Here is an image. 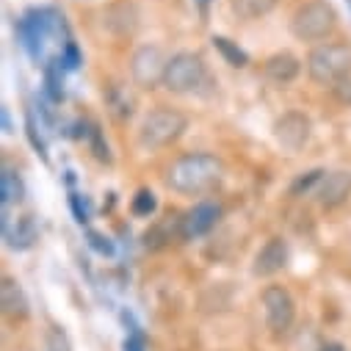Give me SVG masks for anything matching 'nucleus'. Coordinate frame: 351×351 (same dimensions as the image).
<instances>
[{
    "label": "nucleus",
    "instance_id": "obj_15",
    "mask_svg": "<svg viewBox=\"0 0 351 351\" xmlns=\"http://www.w3.org/2000/svg\"><path fill=\"white\" fill-rule=\"evenodd\" d=\"M263 72H266V77H269L271 83L285 86V83H291V80L299 77L302 64H299V58L291 56V53H277V56H271L266 64H263Z\"/></svg>",
    "mask_w": 351,
    "mask_h": 351
},
{
    "label": "nucleus",
    "instance_id": "obj_5",
    "mask_svg": "<svg viewBox=\"0 0 351 351\" xmlns=\"http://www.w3.org/2000/svg\"><path fill=\"white\" fill-rule=\"evenodd\" d=\"M205 80V61L199 53H178L171 56L166 64V75H163V86L174 95H186L194 92L197 86Z\"/></svg>",
    "mask_w": 351,
    "mask_h": 351
},
{
    "label": "nucleus",
    "instance_id": "obj_7",
    "mask_svg": "<svg viewBox=\"0 0 351 351\" xmlns=\"http://www.w3.org/2000/svg\"><path fill=\"white\" fill-rule=\"evenodd\" d=\"M263 307H266V324H269V329L274 335L291 329L296 307H293V299H291V293L285 288L269 285L266 291H263Z\"/></svg>",
    "mask_w": 351,
    "mask_h": 351
},
{
    "label": "nucleus",
    "instance_id": "obj_27",
    "mask_svg": "<svg viewBox=\"0 0 351 351\" xmlns=\"http://www.w3.org/2000/svg\"><path fill=\"white\" fill-rule=\"evenodd\" d=\"M3 130L12 133V119H9V111H6V108H3Z\"/></svg>",
    "mask_w": 351,
    "mask_h": 351
},
{
    "label": "nucleus",
    "instance_id": "obj_28",
    "mask_svg": "<svg viewBox=\"0 0 351 351\" xmlns=\"http://www.w3.org/2000/svg\"><path fill=\"white\" fill-rule=\"evenodd\" d=\"M208 3H210V0H199V9H202V14L208 12Z\"/></svg>",
    "mask_w": 351,
    "mask_h": 351
},
{
    "label": "nucleus",
    "instance_id": "obj_6",
    "mask_svg": "<svg viewBox=\"0 0 351 351\" xmlns=\"http://www.w3.org/2000/svg\"><path fill=\"white\" fill-rule=\"evenodd\" d=\"M166 64H169V58L163 56L160 47L144 45V47H138V50L133 53V58H130V75H133L136 86H141V89H155L158 83H163Z\"/></svg>",
    "mask_w": 351,
    "mask_h": 351
},
{
    "label": "nucleus",
    "instance_id": "obj_16",
    "mask_svg": "<svg viewBox=\"0 0 351 351\" xmlns=\"http://www.w3.org/2000/svg\"><path fill=\"white\" fill-rule=\"evenodd\" d=\"M0 304H3V313L14 321L28 315V299H25L23 288L9 277L3 280V285H0Z\"/></svg>",
    "mask_w": 351,
    "mask_h": 351
},
{
    "label": "nucleus",
    "instance_id": "obj_25",
    "mask_svg": "<svg viewBox=\"0 0 351 351\" xmlns=\"http://www.w3.org/2000/svg\"><path fill=\"white\" fill-rule=\"evenodd\" d=\"M125 351H144V343H141L138 332H133V335L125 340Z\"/></svg>",
    "mask_w": 351,
    "mask_h": 351
},
{
    "label": "nucleus",
    "instance_id": "obj_12",
    "mask_svg": "<svg viewBox=\"0 0 351 351\" xmlns=\"http://www.w3.org/2000/svg\"><path fill=\"white\" fill-rule=\"evenodd\" d=\"M221 219V205L216 202H199L194 205L186 216H183V232L186 238H199V235H208Z\"/></svg>",
    "mask_w": 351,
    "mask_h": 351
},
{
    "label": "nucleus",
    "instance_id": "obj_23",
    "mask_svg": "<svg viewBox=\"0 0 351 351\" xmlns=\"http://www.w3.org/2000/svg\"><path fill=\"white\" fill-rule=\"evenodd\" d=\"M332 92H335V97H337L343 106H351V72H348L346 77H340V80L332 86Z\"/></svg>",
    "mask_w": 351,
    "mask_h": 351
},
{
    "label": "nucleus",
    "instance_id": "obj_17",
    "mask_svg": "<svg viewBox=\"0 0 351 351\" xmlns=\"http://www.w3.org/2000/svg\"><path fill=\"white\" fill-rule=\"evenodd\" d=\"M277 0H230V9L238 20H260L274 12Z\"/></svg>",
    "mask_w": 351,
    "mask_h": 351
},
{
    "label": "nucleus",
    "instance_id": "obj_1",
    "mask_svg": "<svg viewBox=\"0 0 351 351\" xmlns=\"http://www.w3.org/2000/svg\"><path fill=\"white\" fill-rule=\"evenodd\" d=\"M224 174V163L210 152H194L178 158L166 171V186L178 194H202L213 189Z\"/></svg>",
    "mask_w": 351,
    "mask_h": 351
},
{
    "label": "nucleus",
    "instance_id": "obj_21",
    "mask_svg": "<svg viewBox=\"0 0 351 351\" xmlns=\"http://www.w3.org/2000/svg\"><path fill=\"white\" fill-rule=\"evenodd\" d=\"M155 208H158V199H155L152 191H138L136 194V199H133V213L136 216H149V213H155Z\"/></svg>",
    "mask_w": 351,
    "mask_h": 351
},
{
    "label": "nucleus",
    "instance_id": "obj_22",
    "mask_svg": "<svg viewBox=\"0 0 351 351\" xmlns=\"http://www.w3.org/2000/svg\"><path fill=\"white\" fill-rule=\"evenodd\" d=\"M47 351H72L66 335L61 329H56V326L47 332Z\"/></svg>",
    "mask_w": 351,
    "mask_h": 351
},
{
    "label": "nucleus",
    "instance_id": "obj_9",
    "mask_svg": "<svg viewBox=\"0 0 351 351\" xmlns=\"http://www.w3.org/2000/svg\"><path fill=\"white\" fill-rule=\"evenodd\" d=\"M3 238H6L9 249H17V252L31 249V246H34V241L39 238V230H36L34 216H31V213H25V216L12 219L9 208L3 205Z\"/></svg>",
    "mask_w": 351,
    "mask_h": 351
},
{
    "label": "nucleus",
    "instance_id": "obj_4",
    "mask_svg": "<svg viewBox=\"0 0 351 351\" xmlns=\"http://www.w3.org/2000/svg\"><path fill=\"white\" fill-rule=\"evenodd\" d=\"M337 25V14L326 0H310L299 6L291 17V34L302 42H318L326 39Z\"/></svg>",
    "mask_w": 351,
    "mask_h": 351
},
{
    "label": "nucleus",
    "instance_id": "obj_26",
    "mask_svg": "<svg viewBox=\"0 0 351 351\" xmlns=\"http://www.w3.org/2000/svg\"><path fill=\"white\" fill-rule=\"evenodd\" d=\"M318 351H343V346L340 343H324Z\"/></svg>",
    "mask_w": 351,
    "mask_h": 351
},
{
    "label": "nucleus",
    "instance_id": "obj_14",
    "mask_svg": "<svg viewBox=\"0 0 351 351\" xmlns=\"http://www.w3.org/2000/svg\"><path fill=\"white\" fill-rule=\"evenodd\" d=\"M348 194H351V171H329L318 189V202H321V208L332 210V208L343 205L348 199Z\"/></svg>",
    "mask_w": 351,
    "mask_h": 351
},
{
    "label": "nucleus",
    "instance_id": "obj_24",
    "mask_svg": "<svg viewBox=\"0 0 351 351\" xmlns=\"http://www.w3.org/2000/svg\"><path fill=\"white\" fill-rule=\"evenodd\" d=\"M89 243H92V249H97L100 254H114V243H111L106 235H100V232H89Z\"/></svg>",
    "mask_w": 351,
    "mask_h": 351
},
{
    "label": "nucleus",
    "instance_id": "obj_18",
    "mask_svg": "<svg viewBox=\"0 0 351 351\" xmlns=\"http://www.w3.org/2000/svg\"><path fill=\"white\" fill-rule=\"evenodd\" d=\"M23 194H25V189H23V180H20V171L12 169V166H3V171H0V197H3V205L20 202Z\"/></svg>",
    "mask_w": 351,
    "mask_h": 351
},
{
    "label": "nucleus",
    "instance_id": "obj_11",
    "mask_svg": "<svg viewBox=\"0 0 351 351\" xmlns=\"http://www.w3.org/2000/svg\"><path fill=\"white\" fill-rule=\"evenodd\" d=\"M288 266V243L282 238H269L254 257V277H274Z\"/></svg>",
    "mask_w": 351,
    "mask_h": 351
},
{
    "label": "nucleus",
    "instance_id": "obj_13",
    "mask_svg": "<svg viewBox=\"0 0 351 351\" xmlns=\"http://www.w3.org/2000/svg\"><path fill=\"white\" fill-rule=\"evenodd\" d=\"M186 238V232H183V216H178V213H169V216H163V219H158L147 232H144V246L147 249H163V246H169V243H174V241H183Z\"/></svg>",
    "mask_w": 351,
    "mask_h": 351
},
{
    "label": "nucleus",
    "instance_id": "obj_3",
    "mask_svg": "<svg viewBox=\"0 0 351 351\" xmlns=\"http://www.w3.org/2000/svg\"><path fill=\"white\" fill-rule=\"evenodd\" d=\"M186 128H189V119L178 108H155L141 122L138 144L147 149H160L171 141H178Z\"/></svg>",
    "mask_w": 351,
    "mask_h": 351
},
{
    "label": "nucleus",
    "instance_id": "obj_19",
    "mask_svg": "<svg viewBox=\"0 0 351 351\" xmlns=\"http://www.w3.org/2000/svg\"><path fill=\"white\" fill-rule=\"evenodd\" d=\"M213 47L227 58V64H230V66H238V69H241V66H246V64H249V56H246L238 45H232L230 39H224V36H213Z\"/></svg>",
    "mask_w": 351,
    "mask_h": 351
},
{
    "label": "nucleus",
    "instance_id": "obj_2",
    "mask_svg": "<svg viewBox=\"0 0 351 351\" xmlns=\"http://www.w3.org/2000/svg\"><path fill=\"white\" fill-rule=\"evenodd\" d=\"M307 72L321 86H335L351 72V47L343 42L315 45L307 56Z\"/></svg>",
    "mask_w": 351,
    "mask_h": 351
},
{
    "label": "nucleus",
    "instance_id": "obj_8",
    "mask_svg": "<svg viewBox=\"0 0 351 351\" xmlns=\"http://www.w3.org/2000/svg\"><path fill=\"white\" fill-rule=\"evenodd\" d=\"M313 125L304 114L299 111H288L274 122V141L285 149V152H299L304 149V144L310 141Z\"/></svg>",
    "mask_w": 351,
    "mask_h": 351
},
{
    "label": "nucleus",
    "instance_id": "obj_10",
    "mask_svg": "<svg viewBox=\"0 0 351 351\" xmlns=\"http://www.w3.org/2000/svg\"><path fill=\"white\" fill-rule=\"evenodd\" d=\"M103 25H106V31L114 34L117 39L133 36L136 28H138V12H136V3H133V0H119V3L108 6L106 14H103Z\"/></svg>",
    "mask_w": 351,
    "mask_h": 351
},
{
    "label": "nucleus",
    "instance_id": "obj_20",
    "mask_svg": "<svg viewBox=\"0 0 351 351\" xmlns=\"http://www.w3.org/2000/svg\"><path fill=\"white\" fill-rule=\"evenodd\" d=\"M324 178H326V171H324V169L304 171L302 178H296V180H293V186H291V197H302V194H307L315 183H324Z\"/></svg>",
    "mask_w": 351,
    "mask_h": 351
}]
</instances>
